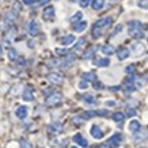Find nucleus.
Segmentation results:
<instances>
[{
  "label": "nucleus",
  "instance_id": "3c124183",
  "mask_svg": "<svg viewBox=\"0 0 148 148\" xmlns=\"http://www.w3.org/2000/svg\"><path fill=\"white\" fill-rule=\"evenodd\" d=\"M141 148H145V147H141Z\"/></svg>",
  "mask_w": 148,
  "mask_h": 148
},
{
  "label": "nucleus",
  "instance_id": "72a5a7b5",
  "mask_svg": "<svg viewBox=\"0 0 148 148\" xmlns=\"http://www.w3.org/2000/svg\"><path fill=\"white\" fill-rule=\"evenodd\" d=\"M145 137H147V133H145V132H143V133H140V136L135 135V141H140V140L145 139Z\"/></svg>",
  "mask_w": 148,
  "mask_h": 148
},
{
  "label": "nucleus",
  "instance_id": "79ce46f5",
  "mask_svg": "<svg viewBox=\"0 0 148 148\" xmlns=\"http://www.w3.org/2000/svg\"><path fill=\"white\" fill-rule=\"evenodd\" d=\"M14 11H15V12H19V10H21V4H19V3H15V4H14Z\"/></svg>",
  "mask_w": 148,
  "mask_h": 148
},
{
  "label": "nucleus",
  "instance_id": "a19ab883",
  "mask_svg": "<svg viewBox=\"0 0 148 148\" xmlns=\"http://www.w3.org/2000/svg\"><path fill=\"white\" fill-rule=\"evenodd\" d=\"M87 86H88V84H87V82L83 80V82H80V83H79V88H86Z\"/></svg>",
  "mask_w": 148,
  "mask_h": 148
},
{
  "label": "nucleus",
  "instance_id": "b1692460",
  "mask_svg": "<svg viewBox=\"0 0 148 148\" xmlns=\"http://www.w3.org/2000/svg\"><path fill=\"white\" fill-rule=\"evenodd\" d=\"M124 117H125V114H124V113H121V112H117V113H113L112 118H113V120H114V121H117V122H121L122 120H124Z\"/></svg>",
  "mask_w": 148,
  "mask_h": 148
},
{
  "label": "nucleus",
  "instance_id": "49530a36",
  "mask_svg": "<svg viewBox=\"0 0 148 148\" xmlns=\"http://www.w3.org/2000/svg\"><path fill=\"white\" fill-rule=\"evenodd\" d=\"M72 121L75 122V124H79V122H80V118H77V117H75V118H72Z\"/></svg>",
  "mask_w": 148,
  "mask_h": 148
},
{
  "label": "nucleus",
  "instance_id": "c85d7f7f",
  "mask_svg": "<svg viewBox=\"0 0 148 148\" xmlns=\"http://www.w3.org/2000/svg\"><path fill=\"white\" fill-rule=\"evenodd\" d=\"M82 18H83V14H82V12H76V14H75V15H73V16H72L71 19H69V21H71L72 23L77 22V21L80 22V19H82Z\"/></svg>",
  "mask_w": 148,
  "mask_h": 148
},
{
  "label": "nucleus",
  "instance_id": "ddd939ff",
  "mask_svg": "<svg viewBox=\"0 0 148 148\" xmlns=\"http://www.w3.org/2000/svg\"><path fill=\"white\" fill-rule=\"evenodd\" d=\"M95 50H97V46H91L90 49H87V50L84 52V53H83L82 58H83V60H88V58H91L92 56H94Z\"/></svg>",
  "mask_w": 148,
  "mask_h": 148
},
{
  "label": "nucleus",
  "instance_id": "412c9836",
  "mask_svg": "<svg viewBox=\"0 0 148 148\" xmlns=\"http://www.w3.org/2000/svg\"><path fill=\"white\" fill-rule=\"evenodd\" d=\"M101 50H102L103 54H108V56H109V54L114 53V50H116V49H114V46H112V45H103L102 48H101Z\"/></svg>",
  "mask_w": 148,
  "mask_h": 148
},
{
  "label": "nucleus",
  "instance_id": "473e14b6",
  "mask_svg": "<svg viewBox=\"0 0 148 148\" xmlns=\"http://www.w3.org/2000/svg\"><path fill=\"white\" fill-rule=\"evenodd\" d=\"M56 54H58V56H67L68 54V50L67 49H56Z\"/></svg>",
  "mask_w": 148,
  "mask_h": 148
},
{
  "label": "nucleus",
  "instance_id": "aec40b11",
  "mask_svg": "<svg viewBox=\"0 0 148 148\" xmlns=\"http://www.w3.org/2000/svg\"><path fill=\"white\" fill-rule=\"evenodd\" d=\"M91 5H92V8H94L95 11H98V10H102V8H103V5H105V1H103V0H92Z\"/></svg>",
  "mask_w": 148,
  "mask_h": 148
},
{
  "label": "nucleus",
  "instance_id": "a18cd8bd",
  "mask_svg": "<svg viewBox=\"0 0 148 148\" xmlns=\"http://www.w3.org/2000/svg\"><path fill=\"white\" fill-rule=\"evenodd\" d=\"M106 105H108V106H114V105H116V102H114V101H108V102H106Z\"/></svg>",
  "mask_w": 148,
  "mask_h": 148
},
{
  "label": "nucleus",
  "instance_id": "1a4fd4ad",
  "mask_svg": "<svg viewBox=\"0 0 148 148\" xmlns=\"http://www.w3.org/2000/svg\"><path fill=\"white\" fill-rule=\"evenodd\" d=\"M110 23H112V18H110V16H106V18L99 19L98 22L95 23V26H97V27H99V29H103V27H108V26H110Z\"/></svg>",
  "mask_w": 148,
  "mask_h": 148
},
{
  "label": "nucleus",
  "instance_id": "5701e85b",
  "mask_svg": "<svg viewBox=\"0 0 148 148\" xmlns=\"http://www.w3.org/2000/svg\"><path fill=\"white\" fill-rule=\"evenodd\" d=\"M132 50H133L135 54H141L144 52V46L141 44H135V45L132 46Z\"/></svg>",
  "mask_w": 148,
  "mask_h": 148
},
{
  "label": "nucleus",
  "instance_id": "37998d69",
  "mask_svg": "<svg viewBox=\"0 0 148 148\" xmlns=\"http://www.w3.org/2000/svg\"><path fill=\"white\" fill-rule=\"evenodd\" d=\"M97 148H112V147H110L108 143H103V144H101V145H98Z\"/></svg>",
  "mask_w": 148,
  "mask_h": 148
},
{
  "label": "nucleus",
  "instance_id": "f3484780",
  "mask_svg": "<svg viewBox=\"0 0 148 148\" xmlns=\"http://www.w3.org/2000/svg\"><path fill=\"white\" fill-rule=\"evenodd\" d=\"M82 77H83V80L84 82H92L94 83L97 79H95V73L94 72H86V73H83L82 75Z\"/></svg>",
  "mask_w": 148,
  "mask_h": 148
},
{
  "label": "nucleus",
  "instance_id": "c03bdc74",
  "mask_svg": "<svg viewBox=\"0 0 148 148\" xmlns=\"http://www.w3.org/2000/svg\"><path fill=\"white\" fill-rule=\"evenodd\" d=\"M34 1H37V0H23V3L25 4H27V5H30V4H33Z\"/></svg>",
  "mask_w": 148,
  "mask_h": 148
},
{
  "label": "nucleus",
  "instance_id": "2f4dec72",
  "mask_svg": "<svg viewBox=\"0 0 148 148\" xmlns=\"http://www.w3.org/2000/svg\"><path fill=\"white\" fill-rule=\"evenodd\" d=\"M21 148H32V145H30V143L27 140L22 139L21 140Z\"/></svg>",
  "mask_w": 148,
  "mask_h": 148
},
{
  "label": "nucleus",
  "instance_id": "bb28decb",
  "mask_svg": "<svg viewBox=\"0 0 148 148\" xmlns=\"http://www.w3.org/2000/svg\"><path fill=\"white\" fill-rule=\"evenodd\" d=\"M8 58L11 60V61L18 60V53H16V50L15 49H8Z\"/></svg>",
  "mask_w": 148,
  "mask_h": 148
},
{
  "label": "nucleus",
  "instance_id": "9b49d317",
  "mask_svg": "<svg viewBox=\"0 0 148 148\" xmlns=\"http://www.w3.org/2000/svg\"><path fill=\"white\" fill-rule=\"evenodd\" d=\"M22 98H23V101H26V102L33 101V90L30 86H27L26 88H25V91H23V94H22Z\"/></svg>",
  "mask_w": 148,
  "mask_h": 148
},
{
  "label": "nucleus",
  "instance_id": "a878e982",
  "mask_svg": "<svg viewBox=\"0 0 148 148\" xmlns=\"http://www.w3.org/2000/svg\"><path fill=\"white\" fill-rule=\"evenodd\" d=\"M94 116H98V114H97V112H84V113H82V118H83V120H88V118H92V117Z\"/></svg>",
  "mask_w": 148,
  "mask_h": 148
},
{
  "label": "nucleus",
  "instance_id": "9d476101",
  "mask_svg": "<svg viewBox=\"0 0 148 148\" xmlns=\"http://www.w3.org/2000/svg\"><path fill=\"white\" fill-rule=\"evenodd\" d=\"M73 141H75L77 145H80V147H84V148L88 147V143H87V140H86L82 135H79V133L73 136Z\"/></svg>",
  "mask_w": 148,
  "mask_h": 148
},
{
  "label": "nucleus",
  "instance_id": "393cba45",
  "mask_svg": "<svg viewBox=\"0 0 148 148\" xmlns=\"http://www.w3.org/2000/svg\"><path fill=\"white\" fill-rule=\"evenodd\" d=\"M91 34H92V38H94V40H98L99 37L102 36V33H101V29H99V27H97V26L92 27V32H91Z\"/></svg>",
  "mask_w": 148,
  "mask_h": 148
},
{
  "label": "nucleus",
  "instance_id": "dca6fc26",
  "mask_svg": "<svg viewBox=\"0 0 148 148\" xmlns=\"http://www.w3.org/2000/svg\"><path fill=\"white\" fill-rule=\"evenodd\" d=\"M129 130L130 132H133V133H137L140 130V122L136 121V120H133V121L129 122Z\"/></svg>",
  "mask_w": 148,
  "mask_h": 148
},
{
  "label": "nucleus",
  "instance_id": "58836bf2",
  "mask_svg": "<svg viewBox=\"0 0 148 148\" xmlns=\"http://www.w3.org/2000/svg\"><path fill=\"white\" fill-rule=\"evenodd\" d=\"M94 87L97 88V90H101V88L103 87V84H102V83H99V82L95 80V82H94Z\"/></svg>",
  "mask_w": 148,
  "mask_h": 148
},
{
  "label": "nucleus",
  "instance_id": "39448f33",
  "mask_svg": "<svg viewBox=\"0 0 148 148\" xmlns=\"http://www.w3.org/2000/svg\"><path fill=\"white\" fill-rule=\"evenodd\" d=\"M53 16H54V7L53 5H48V7L44 10L42 18L45 19V21H50V19H53Z\"/></svg>",
  "mask_w": 148,
  "mask_h": 148
},
{
  "label": "nucleus",
  "instance_id": "cd10ccee",
  "mask_svg": "<svg viewBox=\"0 0 148 148\" xmlns=\"http://www.w3.org/2000/svg\"><path fill=\"white\" fill-rule=\"evenodd\" d=\"M16 16H18V12H15V11H10L8 14H7V21L8 22H12V21H15L16 19Z\"/></svg>",
  "mask_w": 148,
  "mask_h": 148
},
{
  "label": "nucleus",
  "instance_id": "f03ea898",
  "mask_svg": "<svg viewBox=\"0 0 148 148\" xmlns=\"http://www.w3.org/2000/svg\"><path fill=\"white\" fill-rule=\"evenodd\" d=\"M61 99H63V95L60 94V92H53L49 97H46L45 105L46 106H54V105H58V103L61 102Z\"/></svg>",
  "mask_w": 148,
  "mask_h": 148
},
{
  "label": "nucleus",
  "instance_id": "6e6552de",
  "mask_svg": "<svg viewBox=\"0 0 148 148\" xmlns=\"http://www.w3.org/2000/svg\"><path fill=\"white\" fill-rule=\"evenodd\" d=\"M27 30H29V34H30V36H37V34H38V25H37L36 21L29 22V25H27Z\"/></svg>",
  "mask_w": 148,
  "mask_h": 148
},
{
  "label": "nucleus",
  "instance_id": "4be33fe9",
  "mask_svg": "<svg viewBox=\"0 0 148 148\" xmlns=\"http://www.w3.org/2000/svg\"><path fill=\"white\" fill-rule=\"evenodd\" d=\"M82 99H83V101H84V103H87V105H95V103H97V101L94 99V97H91V95H88V94L83 95V97H82Z\"/></svg>",
  "mask_w": 148,
  "mask_h": 148
},
{
  "label": "nucleus",
  "instance_id": "4c0bfd02",
  "mask_svg": "<svg viewBox=\"0 0 148 148\" xmlns=\"http://www.w3.org/2000/svg\"><path fill=\"white\" fill-rule=\"evenodd\" d=\"M136 114V112H135V109H128L126 110V116H129V117H132V116H135Z\"/></svg>",
  "mask_w": 148,
  "mask_h": 148
},
{
  "label": "nucleus",
  "instance_id": "c9c22d12",
  "mask_svg": "<svg viewBox=\"0 0 148 148\" xmlns=\"http://www.w3.org/2000/svg\"><path fill=\"white\" fill-rule=\"evenodd\" d=\"M121 30H122V26H121V25H118V26H117L116 29H114V30H113V33H112V37L117 36V34H118V33L121 32Z\"/></svg>",
  "mask_w": 148,
  "mask_h": 148
},
{
  "label": "nucleus",
  "instance_id": "2eb2a0df",
  "mask_svg": "<svg viewBox=\"0 0 148 148\" xmlns=\"http://www.w3.org/2000/svg\"><path fill=\"white\" fill-rule=\"evenodd\" d=\"M110 64V60L109 58H98V60H94V65L97 67H108Z\"/></svg>",
  "mask_w": 148,
  "mask_h": 148
},
{
  "label": "nucleus",
  "instance_id": "09e8293b",
  "mask_svg": "<svg viewBox=\"0 0 148 148\" xmlns=\"http://www.w3.org/2000/svg\"><path fill=\"white\" fill-rule=\"evenodd\" d=\"M71 1H73V3H80L82 0H71Z\"/></svg>",
  "mask_w": 148,
  "mask_h": 148
},
{
  "label": "nucleus",
  "instance_id": "c756f323",
  "mask_svg": "<svg viewBox=\"0 0 148 148\" xmlns=\"http://www.w3.org/2000/svg\"><path fill=\"white\" fill-rule=\"evenodd\" d=\"M84 44H86V38H80V40L77 41V44H76V45H75V48H73V50H75V52H77V50L80 49V48H82V46H83V45H84Z\"/></svg>",
  "mask_w": 148,
  "mask_h": 148
},
{
  "label": "nucleus",
  "instance_id": "7c9ffc66",
  "mask_svg": "<svg viewBox=\"0 0 148 148\" xmlns=\"http://www.w3.org/2000/svg\"><path fill=\"white\" fill-rule=\"evenodd\" d=\"M137 5H139L140 8L148 10V0H139V1H137Z\"/></svg>",
  "mask_w": 148,
  "mask_h": 148
},
{
  "label": "nucleus",
  "instance_id": "ea45409f",
  "mask_svg": "<svg viewBox=\"0 0 148 148\" xmlns=\"http://www.w3.org/2000/svg\"><path fill=\"white\" fill-rule=\"evenodd\" d=\"M48 1H50V0H38V3H37V7H40V5L46 4Z\"/></svg>",
  "mask_w": 148,
  "mask_h": 148
},
{
  "label": "nucleus",
  "instance_id": "f704fd0d",
  "mask_svg": "<svg viewBox=\"0 0 148 148\" xmlns=\"http://www.w3.org/2000/svg\"><path fill=\"white\" fill-rule=\"evenodd\" d=\"M90 3H92V0H82L79 4H80V7L86 8V7H88V4H90Z\"/></svg>",
  "mask_w": 148,
  "mask_h": 148
},
{
  "label": "nucleus",
  "instance_id": "6ab92c4d",
  "mask_svg": "<svg viewBox=\"0 0 148 148\" xmlns=\"http://www.w3.org/2000/svg\"><path fill=\"white\" fill-rule=\"evenodd\" d=\"M86 27H87V23L82 21V22H77V23H75V25H73V30H75V32H77V33H80V32H83V30H84Z\"/></svg>",
  "mask_w": 148,
  "mask_h": 148
},
{
  "label": "nucleus",
  "instance_id": "de8ad7c7",
  "mask_svg": "<svg viewBox=\"0 0 148 148\" xmlns=\"http://www.w3.org/2000/svg\"><path fill=\"white\" fill-rule=\"evenodd\" d=\"M1 53H3V46H1V42H0V57H1Z\"/></svg>",
  "mask_w": 148,
  "mask_h": 148
},
{
  "label": "nucleus",
  "instance_id": "423d86ee",
  "mask_svg": "<svg viewBox=\"0 0 148 148\" xmlns=\"http://www.w3.org/2000/svg\"><path fill=\"white\" fill-rule=\"evenodd\" d=\"M90 133H91V136H92L94 139H97V140H99V139H102V137H103V132L101 130V128H99L98 125H92V126H91Z\"/></svg>",
  "mask_w": 148,
  "mask_h": 148
},
{
  "label": "nucleus",
  "instance_id": "f257e3e1",
  "mask_svg": "<svg viewBox=\"0 0 148 148\" xmlns=\"http://www.w3.org/2000/svg\"><path fill=\"white\" fill-rule=\"evenodd\" d=\"M128 29H129V36L133 37V38H143L144 37V32H143V25L137 21H132L128 25Z\"/></svg>",
  "mask_w": 148,
  "mask_h": 148
},
{
  "label": "nucleus",
  "instance_id": "f8f14e48",
  "mask_svg": "<svg viewBox=\"0 0 148 148\" xmlns=\"http://www.w3.org/2000/svg\"><path fill=\"white\" fill-rule=\"evenodd\" d=\"M15 114H16V117L21 118V120L26 118L27 117V108L26 106H19V108L15 110Z\"/></svg>",
  "mask_w": 148,
  "mask_h": 148
},
{
  "label": "nucleus",
  "instance_id": "8fccbe9b",
  "mask_svg": "<svg viewBox=\"0 0 148 148\" xmlns=\"http://www.w3.org/2000/svg\"><path fill=\"white\" fill-rule=\"evenodd\" d=\"M71 148H77V147H71Z\"/></svg>",
  "mask_w": 148,
  "mask_h": 148
},
{
  "label": "nucleus",
  "instance_id": "e433bc0d",
  "mask_svg": "<svg viewBox=\"0 0 148 148\" xmlns=\"http://www.w3.org/2000/svg\"><path fill=\"white\" fill-rule=\"evenodd\" d=\"M126 73H133L135 72V65H128V67L125 68Z\"/></svg>",
  "mask_w": 148,
  "mask_h": 148
},
{
  "label": "nucleus",
  "instance_id": "20e7f679",
  "mask_svg": "<svg viewBox=\"0 0 148 148\" xmlns=\"http://www.w3.org/2000/svg\"><path fill=\"white\" fill-rule=\"evenodd\" d=\"M121 141H122V136L120 135V133H116V135H113L110 139L108 140V144L110 145V147H118L120 144H121Z\"/></svg>",
  "mask_w": 148,
  "mask_h": 148
},
{
  "label": "nucleus",
  "instance_id": "0eeeda50",
  "mask_svg": "<svg viewBox=\"0 0 148 148\" xmlns=\"http://www.w3.org/2000/svg\"><path fill=\"white\" fill-rule=\"evenodd\" d=\"M48 80H49L50 83H53V84H61L63 76L58 75V73H49V75H48Z\"/></svg>",
  "mask_w": 148,
  "mask_h": 148
},
{
  "label": "nucleus",
  "instance_id": "a211bd4d",
  "mask_svg": "<svg viewBox=\"0 0 148 148\" xmlns=\"http://www.w3.org/2000/svg\"><path fill=\"white\" fill-rule=\"evenodd\" d=\"M73 41H75V37L72 36H65V37H63V38H61V40H60V42H61V45H71L72 42H73Z\"/></svg>",
  "mask_w": 148,
  "mask_h": 148
},
{
  "label": "nucleus",
  "instance_id": "7ed1b4c3",
  "mask_svg": "<svg viewBox=\"0 0 148 148\" xmlns=\"http://www.w3.org/2000/svg\"><path fill=\"white\" fill-rule=\"evenodd\" d=\"M48 130H49V133H52V135H58V133L63 132V125L60 122H52L48 126Z\"/></svg>",
  "mask_w": 148,
  "mask_h": 148
},
{
  "label": "nucleus",
  "instance_id": "4468645a",
  "mask_svg": "<svg viewBox=\"0 0 148 148\" xmlns=\"http://www.w3.org/2000/svg\"><path fill=\"white\" fill-rule=\"evenodd\" d=\"M128 56H129V50L126 49V48H121V49L117 52L118 60H125V58H128Z\"/></svg>",
  "mask_w": 148,
  "mask_h": 148
}]
</instances>
